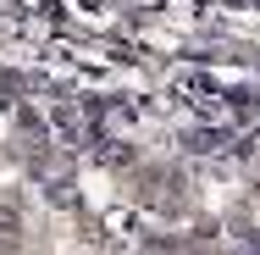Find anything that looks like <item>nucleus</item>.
I'll return each instance as SVG.
<instances>
[{
	"instance_id": "nucleus-1",
	"label": "nucleus",
	"mask_w": 260,
	"mask_h": 255,
	"mask_svg": "<svg viewBox=\"0 0 260 255\" xmlns=\"http://www.w3.org/2000/svg\"><path fill=\"white\" fill-rule=\"evenodd\" d=\"M22 233V200L17 194H0V244H11Z\"/></svg>"
},
{
	"instance_id": "nucleus-2",
	"label": "nucleus",
	"mask_w": 260,
	"mask_h": 255,
	"mask_svg": "<svg viewBox=\"0 0 260 255\" xmlns=\"http://www.w3.org/2000/svg\"><path fill=\"white\" fill-rule=\"evenodd\" d=\"M0 255H17V250H0Z\"/></svg>"
}]
</instances>
